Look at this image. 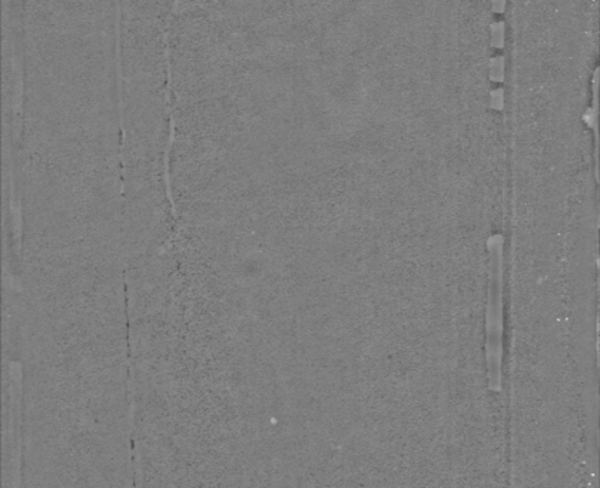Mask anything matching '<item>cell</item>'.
Masks as SVG:
<instances>
[{
    "label": "cell",
    "instance_id": "3",
    "mask_svg": "<svg viewBox=\"0 0 600 488\" xmlns=\"http://www.w3.org/2000/svg\"><path fill=\"white\" fill-rule=\"evenodd\" d=\"M491 103L497 109H500L503 106V89H494L491 92Z\"/></svg>",
    "mask_w": 600,
    "mask_h": 488
},
{
    "label": "cell",
    "instance_id": "2",
    "mask_svg": "<svg viewBox=\"0 0 600 488\" xmlns=\"http://www.w3.org/2000/svg\"><path fill=\"white\" fill-rule=\"evenodd\" d=\"M491 33H493V46L503 48V45H504V23L501 20L493 22Z\"/></svg>",
    "mask_w": 600,
    "mask_h": 488
},
{
    "label": "cell",
    "instance_id": "1",
    "mask_svg": "<svg viewBox=\"0 0 600 488\" xmlns=\"http://www.w3.org/2000/svg\"><path fill=\"white\" fill-rule=\"evenodd\" d=\"M491 79L494 82H503L504 79V58L493 56L491 59Z\"/></svg>",
    "mask_w": 600,
    "mask_h": 488
}]
</instances>
